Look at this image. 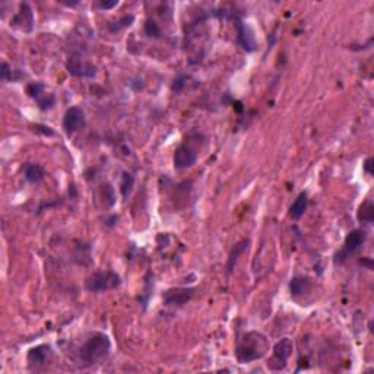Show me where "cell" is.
Segmentation results:
<instances>
[{
  "instance_id": "obj_1",
  "label": "cell",
  "mask_w": 374,
  "mask_h": 374,
  "mask_svg": "<svg viewBox=\"0 0 374 374\" xmlns=\"http://www.w3.org/2000/svg\"><path fill=\"white\" fill-rule=\"evenodd\" d=\"M269 349V343L265 335L259 332H247L238 341L237 358L241 362H250L262 358Z\"/></svg>"
},
{
  "instance_id": "obj_2",
  "label": "cell",
  "mask_w": 374,
  "mask_h": 374,
  "mask_svg": "<svg viewBox=\"0 0 374 374\" xmlns=\"http://www.w3.org/2000/svg\"><path fill=\"white\" fill-rule=\"evenodd\" d=\"M110 352V339L104 333H94L88 341L82 345L79 351L82 365H92Z\"/></svg>"
},
{
  "instance_id": "obj_3",
  "label": "cell",
  "mask_w": 374,
  "mask_h": 374,
  "mask_svg": "<svg viewBox=\"0 0 374 374\" xmlns=\"http://www.w3.org/2000/svg\"><path fill=\"white\" fill-rule=\"evenodd\" d=\"M120 284H121L120 277L113 271H107V272H98L89 278L86 281V288L91 293H99V291L114 290L120 287Z\"/></svg>"
},
{
  "instance_id": "obj_4",
  "label": "cell",
  "mask_w": 374,
  "mask_h": 374,
  "mask_svg": "<svg viewBox=\"0 0 374 374\" xmlns=\"http://www.w3.org/2000/svg\"><path fill=\"white\" fill-rule=\"evenodd\" d=\"M66 70L75 78H94L97 75L95 66L79 56H70L66 62Z\"/></svg>"
},
{
  "instance_id": "obj_5",
  "label": "cell",
  "mask_w": 374,
  "mask_h": 374,
  "mask_svg": "<svg viewBox=\"0 0 374 374\" xmlns=\"http://www.w3.org/2000/svg\"><path fill=\"white\" fill-rule=\"evenodd\" d=\"M197 161V152L189 144H181L174 152V167L179 170L190 168Z\"/></svg>"
},
{
  "instance_id": "obj_6",
  "label": "cell",
  "mask_w": 374,
  "mask_h": 374,
  "mask_svg": "<svg viewBox=\"0 0 374 374\" xmlns=\"http://www.w3.org/2000/svg\"><path fill=\"white\" fill-rule=\"evenodd\" d=\"M83 124H85V113L78 107H70L66 111L65 118H63V129L66 133L72 135L82 129Z\"/></svg>"
},
{
  "instance_id": "obj_7",
  "label": "cell",
  "mask_w": 374,
  "mask_h": 374,
  "mask_svg": "<svg viewBox=\"0 0 374 374\" xmlns=\"http://www.w3.org/2000/svg\"><path fill=\"white\" fill-rule=\"evenodd\" d=\"M195 288H171L163 295L164 303L167 306H181L192 298Z\"/></svg>"
},
{
  "instance_id": "obj_8",
  "label": "cell",
  "mask_w": 374,
  "mask_h": 374,
  "mask_svg": "<svg viewBox=\"0 0 374 374\" xmlns=\"http://www.w3.org/2000/svg\"><path fill=\"white\" fill-rule=\"evenodd\" d=\"M293 348L294 343L290 338H282L275 345V348H274V359L272 361H278L277 370H281V368L285 367L288 358H290L291 352H293Z\"/></svg>"
},
{
  "instance_id": "obj_9",
  "label": "cell",
  "mask_w": 374,
  "mask_h": 374,
  "mask_svg": "<svg viewBox=\"0 0 374 374\" xmlns=\"http://www.w3.org/2000/svg\"><path fill=\"white\" fill-rule=\"evenodd\" d=\"M237 28H238L237 41L241 46V49H244L245 51H253V50L256 49V40H255L253 31L245 24L240 22V21H237Z\"/></svg>"
},
{
  "instance_id": "obj_10",
  "label": "cell",
  "mask_w": 374,
  "mask_h": 374,
  "mask_svg": "<svg viewBox=\"0 0 374 374\" xmlns=\"http://www.w3.org/2000/svg\"><path fill=\"white\" fill-rule=\"evenodd\" d=\"M365 238H367L365 231H362V229H354V231H351V232L346 235V238H345V247H343V252H345L346 255L357 252L358 248L364 244Z\"/></svg>"
},
{
  "instance_id": "obj_11",
  "label": "cell",
  "mask_w": 374,
  "mask_h": 374,
  "mask_svg": "<svg viewBox=\"0 0 374 374\" xmlns=\"http://www.w3.org/2000/svg\"><path fill=\"white\" fill-rule=\"evenodd\" d=\"M22 171H24L25 179L28 180L30 183H40L41 180L44 179V176H46L44 168H43L40 164H34V163L24 164Z\"/></svg>"
},
{
  "instance_id": "obj_12",
  "label": "cell",
  "mask_w": 374,
  "mask_h": 374,
  "mask_svg": "<svg viewBox=\"0 0 374 374\" xmlns=\"http://www.w3.org/2000/svg\"><path fill=\"white\" fill-rule=\"evenodd\" d=\"M50 354H51V349L49 345H38L28 352V359L30 362H34V364H44L47 362Z\"/></svg>"
},
{
  "instance_id": "obj_13",
  "label": "cell",
  "mask_w": 374,
  "mask_h": 374,
  "mask_svg": "<svg viewBox=\"0 0 374 374\" xmlns=\"http://www.w3.org/2000/svg\"><path fill=\"white\" fill-rule=\"evenodd\" d=\"M307 205H309V197H307L306 192H303V193H300V195L297 196V199L294 200V203L291 205V208H290L291 216L295 218V219L301 218L304 215L306 209H307Z\"/></svg>"
},
{
  "instance_id": "obj_14",
  "label": "cell",
  "mask_w": 374,
  "mask_h": 374,
  "mask_svg": "<svg viewBox=\"0 0 374 374\" xmlns=\"http://www.w3.org/2000/svg\"><path fill=\"white\" fill-rule=\"evenodd\" d=\"M310 279L304 277H294L290 282V291L293 295H301L310 288Z\"/></svg>"
},
{
  "instance_id": "obj_15",
  "label": "cell",
  "mask_w": 374,
  "mask_h": 374,
  "mask_svg": "<svg viewBox=\"0 0 374 374\" xmlns=\"http://www.w3.org/2000/svg\"><path fill=\"white\" fill-rule=\"evenodd\" d=\"M247 245H248V240H243V241H240V243H237L235 245H234V248L231 250V255H229V258H228V263H227L228 274L234 269V266H235V263H237L238 256H240L244 250L247 248Z\"/></svg>"
},
{
  "instance_id": "obj_16",
  "label": "cell",
  "mask_w": 374,
  "mask_h": 374,
  "mask_svg": "<svg viewBox=\"0 0 374 374\" xmlns=\"http://www.w3.org/2000/svg\"><path fill=\"white\" fill-rule=\"evenodd\" d=\"M358 219L361 221V222H367V224H370V222H373L374 219V205L370 202V200H365L361 206H359V209H358L357 213Z\"/></svg>"
},
{
  "instance_id": "obj_17",
  "label": "cell",
  "mask_w": 374,
  "mask_h": 374,
  "mask_svg": "<svg viewBox=\"0 0 374 374\" xmlns=\"http://www.w3.org/2000/svg\"><path fill=\"white\" fill-rule=\"evenodd\" d=\"M133 184H135V177L132 176L131 173H123V176H121V183H120V192H121V196H123L124 199L131 195L132 189H133Z\"/></svg>"
},
{
  "instance_id": "obj_18",
  "label": "cell",
  "mask_w": 374,
  "mask_h": 374,
  "mask_svg": "<svg viewBox=\"0 0 374 374\" xmlns=\"http://www.w3.org/2000/svg\"><path fill=\"white\" fill-rule=\"evenodd\" d=\"M35 101H37L40 110H50V108L56 104V97H54L53 94L44 92V94H41L40 97L37 98Z\"/></svg>"
},
{
  "instance_id": "obj_19",
  "label": "cell",
  "mask_w": 374,
  "mask_h": 374,
  "mask_svg": "<svg viewBox=\"0 0 374 374\" xmlns=\"http://www.w3.org/2000/svg\"><path fill=\"white\" fill-rule=\"evenodd\" d=\"M144 30H145V34L151 38H160L161 37V28L152 19H147V22L144 25Z\"/></svg>"
},
{
  "instance_id": "obj_20",
  "label": "cell",
  "mask_w": 374,
  "mask_h": 374,
  "mask_svg": "<svg viewBox=\"0 0 374 374\" xmlns=\"http://www.w3.org/2000/svg\"><path fill=\"white\" fill-rule=\"evenodd\" d=\"M44 92H46L44 91V85L40 83V82H34V83H30L27 86V94L31 98H34V99H37V98L40 97L41 94H44Z\"/></svg>"
},
{
  "instance_id": "obj_21",
  "label": "cell",
  "mask_w": 374,
  "mask_h": 374,
  "mask_svg": "<svg viewBox=\"0 0 374 374\" xmlns=\"http://www.w3.org/2000/svg\"><path fill=\"white\" fill-rule=\"evenodd\" d=\"M132 22H133V17L132 15H126V17H123L118 22H115V25H108V28H110V31L111 33H115V31H120L121 28H126V27H129L132 25Z\"/></svg>"
},
{
  "instance_id": "obj_22",
  "label": "cell",
  "mask_w": 374,
  "mask_h": 374,
  "mask_svg": "<svg viewBox=\"0 0 374 374\" xmlns=\"http://www.w3.org/2000/svg\"><path fill=\"white\" fill-rule=\"evenodd\" d=\"M0 78H2V81H8V79L12 78V70H11V67H9L8 63H2Z\"/></svg>"
},
{
  "instance_id": "obj_23",
  "label": "cell",
  "mask_w": 374,
  "mask_h": 374,
  "mask_svg": "<svg viewBox=\"0 0 374 374\" xmlns=\"http://www.w3.org/2000/svg\"><path fill=\"white\" fill-rule=\"evenodd\" d=\"M104 195H105V199L108 200V205L111 206V205H114V190H113V187L110 186V184H107V186H104Z\"/></svg>"
},
{
  "instance_id": "obj_24",
  "label": "cell",
  "mask_w": 374,
  "mask_h": 374,
  "mask_svg": "<svg viewBox=\"0 0 374 374\" xmlns=\"http://www.w3.org/2000/svg\"><path fill=\"white\" fill-rule=\"evenodd\" d=\"M184 81H186L184 76H179V78L174 81V83H173V88H171V89H173L174 92H180V91L184 88V85H186V82Z\"/></svg>"
},
{
  "instance_id": "obj_25",
  "label": "cell",
  "mask_w": 374,
  "mask_h": 374,
  "mask_svg": "<svg viewBox=\"0 0 374 374\" xmlns=\"http://www.w3.org/2000/svg\"><path fill=\"white\" fill-rule=\"evenodd\" d=\"M34 129H35V132H38V133H43L44 136H53L54 135L53 129L49 128V126H44V124H37Z\"/></svg>"
},
{
  "instance_id": "obj_26",
  "label": "cell",
  "mask_w": 374,
  "mask_h": 374,
  "mask_svg": "<svg viewBox=\"0 0 374 374\" xmlns=\"http://www.w3.org/2000/svg\"><path fill=\"white\" fill-rule=\"evenodd\" d=\"M117 5H118V2H99L95 6L101 8V9H111L114 6H117Z\"/></svg>"
},
{
  "instance_id": "obj_27",
  "label": "cell",
  "mask_w": 374,
  "mask_h": 374,
  "mask_svg": "<svg viewBox=\"0 0 374 374\" xmlns=\"http://www.w3.org/2000/svg\"><path fill=\"white\" fill-rule=\"evenodd\" d=\"M364 170H365L367 174H370V176L373 174V158L371 157L364 161Z\"/></svg>"
},
{
  "instance_id": "obj_28",
  "label": "cell",
  "mask_w": 374,
  "mask_h": 374,
  "mask_svg": "<svg viewBox=\"0 0 374 374\" xmlns=\"http://www.w3.org/2000/svg\"><path fill=\"white\" fill-rule=\"evenodd\" d=\"M361 263H362V265H367V266H368V269H371V268H373V262H371V259H362Z\"/></svg>"
}]
</instances>
